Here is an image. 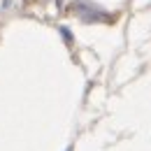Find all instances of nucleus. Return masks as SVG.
<instances>
[{"label": "nucleus", "mask_w": 151, "mask_h": 151, "mask_svg": "<svg viewBox=\"0 0 151 151\" xmlns=\"http://www.w3.org/2000/svg\"><path fill=\"white\" fill-rule=\"evenodd\" d=\"M68 151H70V149H68Z\"/></svg>", "instance_id": "f03ea898"}, {"label": "nucleus", "mask_w": 151, "mask_h": 151, "mask_svg": "<svg viewBox=\"0 0 151 151\" xmlns=\"http://www.w3.org/2000/svg\"><path fill=\"white\" fill-rule=\"evenodd\" d=\"M60 33H63V35H65V42H68V44H70V42H72V33H70V30H68V28H60Z\"/></svg>", "instance_id": "f257e3e1"}]
</instances>
